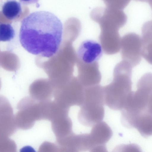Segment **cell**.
<instances>
[{"instance_id":"obj_1","label":"cell","mask_w":152,"mask_h":152,"mask_svg":"<svg viewBox=\"0 0 152 152\" xmlns=\"http://www.w3.org/2000/svg\"><path fill=\"white\" fill-rule=\"evenodd\" d=\"M63 31L62 23L56 15L47 11H36L22 20L19 40L29 53L49 58L58 50Z\"/></svg>"},{"instance_id":"obj_2","label":"cell","mask_w":152,"mask_h":152,"mask_svg":"<svg viewBox=\"0 0 152 152\" xmlns=\"http://www.w3.org/2000/svg\"><path fill=\"white\" fill-rule=\"evenodd\" d=\"M152 74L147 73L138 82L137 90L129 95L121 110L122 124L128 128H134L139 120L152 116Z\"/></svg>"},{"instance_id":"obj_3","label":"cell","mask_w":152,"mask_h":152,"mask_svg":"<svg viewBox=\"0 0 152 152\" xmlns=\"http://www.w3.org/2000/svg\"><path fill=\"white\" fill-rule=\"evenodd\" d=\"M132 68L129 63L122 60L114 68L112 81L103 87L104 103L113 110H121L132 91Z\"/></svg>"},{"instance_id":"obj_4","label":"cell","mask_w":152,"mask_h":152,"mask_svg":"<svg viewBox=\"0 0 152 152\" xmlns=\"http://www.w3.org/2000/svg\"><path fill=\"white\" fill-rule=\"evenodd\" d=\"M103 87L99 85L85 88L83 104L78 114L79 122L91 127L102 121L104 115Z\"/></svg>"},{"instance_id":"obj_5","label":"cell","mask_w":152,"mask_h":152,"mask_svg":"<svg viewBox=\"0 0 152 152\" xmlns=\"http://www.w3.org/2000/svg\"><path fill=\"white\" fill-rule=\"evenodd\" d=\"M18 112L15 115L18 128L26 130L31 128L35 122L42 120V102L30 97H25L18 103Z\"/></svg>"},{"instance_id":"obj_6","label":"cell","mask_w":152,"mask_h":152,"mask_svg":"<svg viewBox=\"0 0 152 152\" xmlns=\"http://www.w3.org/2000/svg\"><path fill=\"white\" fill-rule=\"evenodd\" d=\"M84 91L77 77L73 76L64 85L54 88V100L69 108L75 105L80 107L83 101Z\"/></svg>"},{"instance_id":"obj_7","label":"cell","mask_w":152,"mask_h":152,"mask_svg":"<svg viewBox=\"0 0 152 152\" xmlns=\"http://www.w3.org/2000/svg\"><path fill=\"white\" fill-rule=\"evenodd\" d=\"M141 37L133 33L127 34L121 39V54L123 60L133 67L138 64L142 57Z\"/></svg>"},{"instance_id":"obj_8","label":"cell","mask_w":152,"mask_h":152,"mask_svg":"<svg viewBox=\"0 0 152 152\" xmlns=\"http://www.w3.org/2000/svg\"><path fill=\"white\" fill-rule=\"evenodd\" d=\"M91 14L92 19L99 24H110L120 28L125 24L127 20L122 10L107 7H96Z\"/></svg>"},{"instance_id":"obj_9","label":"cell","mask_w":152,"mask_h":152,"mask_svg":"<svg viewBox=\"0 0 152 152\" xmlns=\"http://www.w3.org/2000/svg\"><path fill=\"white\" fill-rule=\"evenodd\" d=\"M79 80L84 87L99 85L101 80V74L98 62L91 64L81 62L78 66Z\"/></svg>"},{"instance_id":"obj_10","label":"cell","mask_w":152,"mask_h":152,"mask_svg":"<svg viewBox=\"0 0 152 152\" xmlns=\"http://www.w3.org/2000/svg\"><path fill=\"white\" fill-rule=\"evenodd\" d=\"M103 51L100 44L94 40H87L80 45L77 54L81 62L91 64L98 62L102 55Z\"/></svg>"},{"instance_id":"obj_11","label":"cell","mask_w":152,"mask_h":152,"mask_svg":"<svg viewBox=\"0 0 152 152\" xmlns=\"http://www.w3.org/2000/svg\"><path fill=\"white\" fill-rule=\"evenodd\" d=\"M54 87L48 79L40 78L34 81L30 85L29 93L34 99L43 102L49 100L53 96Z\"/></svg>"},{"instance_id":"obj_12","label":"cell","mask_w":152,"mask_h":152,"mask_svg":"<svg viewBox=\"0 0 152 152\" xmlns=\"http://www.w3.org/2000/svg\"><path fill=\"white\" fill-rule=\"evenodd\" d=\"M17 129L11 105L0 103V136L9 137Z\"/></svg>"},{"instance_id":"obj_13","label":"cell","mask_w":152,"mask_h":152,"mask_svg":"<svg viewBox=\"0 0 152 152\" xmlns=\"http://www.w3.org/2000/svg\"><path fill=\"white\" fill-rule=\"evenodd\" d=\"M50 121L56 141L65 139L73 133L72 122L68 114L58 115Z\"/></svg>"},{"instance_id":"obj_14","label":"cell","mask_w":152,"mask_h":152,"mask_svg":"<svg viewBox=\"0 0 152 152\" xmlns=\"http://www.w3.org/2000/svg\"><path fill=\"white\" fill-rule=\"evenodd\" d=\"M95 146L105 144L112 137V131L105 122L102 121L93 126L89 134Z\"/></svg>"},{"instance_id":"obj_15","label":"cell","mask_w":152,"mask_h":152,"mask_svg":"<svg viewBox=\"0 0 152 152\" xmlns=\"http://www.w3.org/2000/svg\"><path fill=\"white\" fill-rule=\"evenodd\" d=\"M2 12L8 19L13 20L17 19L22 12L20 3L15 0H9L5 2L2 8Z\"/></svg>"},{"instance_id":"obj_16","label":"cell","mask_w":152,"mask_h":152,"mask_svg":"<svg viewBox=\"0 0 152 152\" xmlns=\"http://www.w3.org/2000/svg\"><path fill=\"white\" fill-rule=\"evenodd\" d=\"M15 35V30L10 24H0V42L10 41Z\"/></svg>"},{"instance_id":"obj_17","label":"cell","mask_w":152,"mask_h":152,"mask_svg":"<svg viewBox=\"0 0 152 152\" xmlns=\"http://www.w3.org/2000/svg\"><path fill=\"white\" fill-rule=\"evenodd\" d=\"M0 152H17L15 141L9 137L0 136Z\"/></svg>"},{"instance_id":"obj_18","label":"cell","mask_w":152,"mask_h":152,"mask_svg":"<svg viewBox=\"0 0 152 152\" xmlns=\"http://www.w3.org/2000/svg\"><path fill=\"white\" fill-rule=\"evenodd\" d=\"M112 152H142L140 147L135 144H121L116 146Z\"/></svg>"},{"instance_id":"obj_19","label":"cell","mask_w":152,"mask_h":152,"mask_svg":"<svg viewBox=\"0 0 152 152\" xmlns=\"http://www.w3.org/2000/svg\"><path fill=\"white\" fill-rule=\"evenodd\" d=\"M58 146L48 141H45L40 146L37 152H57Z\"/></svg>"},{"instance_id":"obj_20","label":"cell","mask_w":152,"mask_h":152,"mask_svg":"<svg viewBox=\"0 0 152 152\" xmlns=\"http://www.w3.org/2000/svg\"><path fill=\"white\" fill-rule=\"evenodd\" d=\"M128 1H105L107 7L123 10L129 3Z\"/></svg>"},{"instance_id":"obj_21","label":"cell","mask_w":152,"mask_h":152,"mask_svg":"<svg viewBox=\"0 0 152 152\" xmlns=\"http://www.w3.org/2000/svg\"><path fill=\"white\" fill-rule=\"evenodd\" d=\"M90 152H108L105 144L96 146L92 148Z\"/></svg>"},{"instance_id":"obj_22","label":"cell","mask_w":152,"mask_h":152,"mask_svg":"<svg viewBox=\"0 0 152 152\" xmlns=\"http://www.w3.org/2000/svg\"><path fill=\"white\" fill-rule=\"evenodd\" d=\"M58 146L57 152H78L73 149L68 147Z\"/></svg>"},{"instance_id":"obj_23","label":"cell","mask_w":152,"mask_h":152,"mask_svg":"<svg viewBox=\"0 0 152 152\" xmlns=\"http://www.w3.org/2000/svg\"><path fill=\"white\" fill-rule=\"evenodd\" d=\"M19 152H36L35 150L32 147L27 145L21 148Z\"/></svg>"},{"instance_id":"obj_24","label":"cell","mask_w":152,"mask_h":152,"mask_svg":"<svg viewBox=\"0 0 152 152\" xmlns=\"http://www.w3.org/2000/svg\"><path fill=\"white\" fill-rule=\"evenodd\" d=\"M1 80L0 79V90L1 89Z\"/></svg>"}]
</instances>
